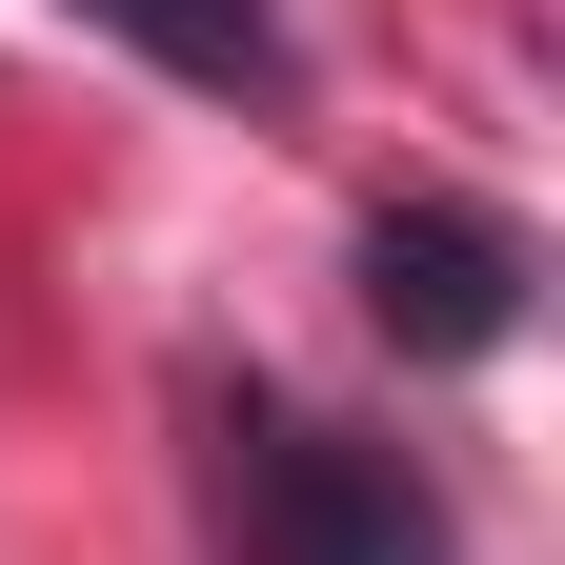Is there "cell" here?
<instances>
[{
  "label": "cell",
  "instance_id": "cell-1",
  "mask_svg": "<svg viewBox=\"0 0 565 565\" xmlns=\"http://www.w3.org/2000/svg\"><path fill=\"white\" fill-rule=\"evenodd\" d=\"M223 545H243V565H445V505H424L384 445L263 404L243 445H223Z\"/></svg>",
  "mask_w": 565,
  "mask_h": 565
},
{
  "label": "cell",
  "instance_id": "cell-2",
  "mask_svg": "<svg viewBox=\"0 0 565 565\" xmlns=\"http://www.w3.org/2000/svg\"><path fill=\"white\" fill-rule=\"evenodd\" d=\"M364 303L404 364H484V343L525 323V243L484 223V202H384L364 223Z\"/></svg>",
  "mask_w": 565,
  "mask_h": 565
},
{
  "label": "cell",
  "instance_id": "cell-3",
  "mask_svg": "<svg viewBox=\"0 0 565 565\" xmlns=\"http://www.w3.org/2000/svg\"><path fill=\"white\" fill-rule=\"evenodd\" d=\"M82 21H102V41H141L162 82H223V102H263V82H282V21H263V0H82Z\"/></svg>",
  "mask_w": 565,
  "mask_h": 565
}]
</instances>
